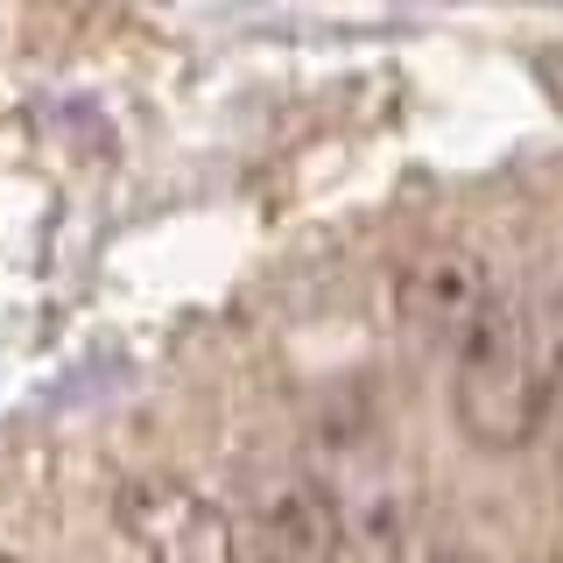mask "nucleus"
Instances as JSON below:
<instances>
[{
    "label": "nucleus",
    "instance_id": "f257e3e1",
    "mask_svg": "<svg viewBox=\"0 0 563 563\" xmlns=\"http://www.w3.org/2000/svg\"><path fill=\"white\" fill-rule=\"evenodd\" d=\"M451 416L479 451H521L550 422L556 401V352L542 339L536 310L515 289L493 303V317L451 352Z\"/></svg>",
    "mask_w": 563,
    "mask_h": 563
},
{
    "label": "nucleus",
    "instance_id": "f03ea898",
    "mask_svg": "<svg viewBox=\"0 0 563 563\" xmlns=\"http://www.w3.org/2000/svg\"><path fill=\"white\" fill-rule=\"evenodd\" d=\"M500 296H507L500 268H493L479 246H465V240L430 246V254H416L409 268L395 275V317H401V331H409L422 352H437V360H451V352L493 317Z\"/></svg>",
    "mask_w": 563,
    "mask_h": 563
},
{
    "label": "nucleus",
    "instance_id": "7ed1b4c3",
    "mask_svg": "<svg viewBox=\"0 0 563 563\" xmlns=\"http://www.w3.org/2000/svg\"><path fill=\"white\" fill-rule=\"evenodd\" d=\"M120 528L141 550V563H240L233 521H225L219 500H205L198 486L169 479V472H148V479L120 486Z\"/></svg>",
    "mask_w": 563,
    "mask_h": 563
},
{
    "label": "nucleus",
    "instance_id": "20e7f679",
    "mask_svg": "<svg viewBox=\"0 0 563 563\" xmlns=\"http://www.w3.org/2000/svg\"><path fill=\"white\" fill-rule=\"evenodd\" d=\"M246 536H254L261 563H339L345 556L331 486L296 465L254 479V493H246Z\"/></svg>",
    "mask_w": 563,
    "mask_h": 563
},
{
    "label": "nucleus",
    "instance_id": "39448f33",
    "mask_svg": "<svg viewBox=\"0 0 563 563\" xmlns=\"http://www.w3.org/2000/svg\"><path fill=\"white\" fill-rule=\"evenodd\" d=\"M422 563H493V556L486 550H430Z\"/></svg>",
    "mask_w": 563,
    "mask_h": 563
},
{
    "label": "nucleus",
    "instance_id": "423d86ee",
    "mask_svg": "<svg viewBox=\"0 0 563 563\" xmlns=\"http://www.w3.org/2000/svg\"><path fill=\"white\" fill-rule=\"evenodd\" d=\"M0 563H22V556H0Z\"/></svg>",
    "mask_w": 563,
    "mask_h": 563
}]
</instances>
